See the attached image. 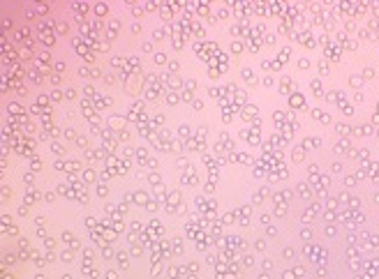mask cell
Masks as SVG:
<instances>
[{"label":"cell","mask_w":379,"mask_h":279,"mask_svg":"<svg viewBox=\"0 0 379 279\" xmlns=\"http://www.w3.org/2000/svg\"><path fill=\"white\" fill-rule=\"evenodd\" d=\"M118 30H120V21L118 19H111L109 21V39H113V37L118 35Z\"/></svg>","instance_id":"6da1fadb"},{"label":"cell","mask_w":379,"mask_h":279,"mask_svg":"<svg viewBox=\"0 0 379 279\" xmlns=\"http://www.w3.org/2000/svg\"><path fill=\"white\" fill-rule=\"evenodd\" d=\"M109 122H111V127H113L116 132L125 129V120H123V118H118V115H111V118H109Z\"/></svg>","instance_id":"7a4b0ae2"},{"label":"cell","mask_w":379,"mask_h":279,"mask_svg":"<svg viewBox=\"0 0 379 279\" xmlns=\"http://www.w3.org/2000/svg\"><path fill=\"white\" fill-rule=\"evenodd\" d=\"M162 78H164V81L169 83L171 88H180V85H183V83H180V78H178V76H171V74H164Z\"/></svg>","instance_id":"3957f363"},{"label":"cell","mask_w":379,"mask_h":279,"mask_svg":"<svg viewBox=\"0 0 379 279\" xmlns=\"http://www.w3.org/2000/svg\"><path fill=\"white\" fill-rule=\"evenodd\" d=\"M93 9H95V14H97V16H106V14H109V5H106V2H97Z\"/></svg>","instance_id":"277c9868"},{"label":"cell","mask_w":379,"mask_h":279,"mask_svg":"<svg viewBox=\"0 0 379 279\" xmlns=\"http://www.w3.org/2000/svg\"><path fill=\"white\" fill-rule=\"evenodd\" d=\"M51 150H53V152H56L58 157H62V155H65V152H67V148H65V145H62V143H58V141H53V143H51Z\"/></svg>","instance_id":"5b68a950"},{"label":"cell","mask_w":379,"mask_h":279,"mask_svg":"<svg viewBox=\"0 0 379 279\" xmlns=\"http://www.w3.org/2000/svg\"><path fill=\"white\" fill-rule=\"evenodd\" d=\"M116 261H118L120 270H125L127 265H130V263H127V254H125V252H118V254H116Z\"/></svg>","instance_id":"8992f818"},{"label":"cell","mask_w":379,"mask_h":279,"mask_svg":"<svg viewBox=\"0 0 379 279\" xmlns=\"http://www.w3.org/2000/svg\"><path fill=\"white\" fill-rule=\"evenodd\" d=\"M148 180H150V185L155 187V189H157V187H162V176H160V173H155V171L148 176Z\"/></svg>","instance_id":"52a82bcc"},{"label":"cell","mask_w":379,"mask_h":279,"mask_svg":"<svg viewBox=\"0 0 379 279\" xmlns=\"http://www.w3.org/2000/svg\"><path fill=\"white\" fill-rule=\"evenodd\" d=\"M153 62H155V65H166V56L162 51H155L153 53Z\"/></svg>","instance_id":"ba28073f"},{"label":"cell","mask_w":379,"mask_h":279,"mask_svg":"<svg viewBox=\"0 0 379 279\" xmlns=\"http://www.w3.org/2000/svg\"><path fill=\"white\" fill-rule=\"evenodd\" d=\"M95 191H97V196H99V198H104L106 194H109V187H106V182H99V185L95 187Z\"/></svg>","instance_id":"9c48e42d"},{"label":"cell","mask_w":379,"mask_h":279,"mask_svg":"<svg viewBox=\"0 0 379 279\" xmlns=\"http://www.w3.org/2000/svg\"><path fill=\"white\" fill-rule=\"evenodd\" d=\"M72 9L76 12L79 16H81V14H86V12H88V5H86V2H74V5H72Z\"/></svg>","instance_id":"30bf717a"},{"label":"cell","mask_w":379,"mask_h":279,"mask_svg":"<svg viewBox=\"0 0 379 279\" xmlns=\"http://www.w3.org/2000/svg\"><path fill=\"white\" fill-rule=\"evenodd\" d=\"M60 261H62V263H72V261H74V254H72V249H65V252L60 254Z\"/></svg>","instance_id":"8fae6325"},{"label":"cell","mask_w":379,"mask_h":279,"mask_svg":"<svg viewBox=\"0 0 379 279\" xmlns=\"http://www.w3.org/2000/svg\"><path fill=\"white\" fill-rule=\"evenodd\" d=\"M190 134H192V129H190L187 125H180V127H178V136H183V139H190Z\"/></svg>","instance_id":"7c38bea8"},{"label":"cell","mask_w":379,"mask_h":279,"mask_svg":"<svg viewBox=\"0 0 379 279\" xmlns=\"http://www.w3.org/2000/svg\"><path fill=\"white\" fill-rule=\"evenodd\" d=\"M95 178H97V173H95L93 168H86V171H83V180H86V182H93Z\"/></svg>","instance_id":"4fadbf2b"},{"label":"cell","mask_w":379,"mask_h":279,"mask_svg":"<svg viewBox=\"0 0 379 279\" xmlns=\"http://www.w3.org/2000/svg\"><path fill=\"white\" fill-rule=\"evenodd\" d=\"M49 97H51V102H60V99L65 97V90H51Z\"/></svg>","instance_id":"5bb4252c"},{"label":"cell","mask_w":379,"mask_h":279,"mask_svg":"<svg viewBox=\"0 0 379 279\" xmlns=\"http://www.w3.org/2000/svg\"><path fill=\"white\" fill-rule=\"evenodd\" d=\"M166 102H169V104L173 106V104H178V102H180V95H178V92H173V90H171V92L166 95Z\"/></svg>","instance_id":"9a60e30c"},{"label":"cell","mask_w":379,"mask_h":279,"mask_svg":"<svg viewBox=\"0 0 379 279\" xmlns=\"http://www.w3.org/2000/svg\"><path fill=\"white\" fill-rule=\"evenodd\" d=\"M134 157H136L139 161H148V152H146V148H139V150L134 152Z\"/></svg>","instance_id":"2e32d148"},{"label":"cell","mask_w":379,"mask_h":279,"mask_svg":"<svg viewBox=\"0 0 379 279\" xmlns=\"http://www.w3.org/2000/svg\"><path fill=\"white\" fill-rule=\"evenodd\" d=\"M173 254H183V238H173Z\"/></svg>","instance_id":"e0dca14e"},{"label":"cell","mask_w":379,"mask_h":279,"mask_svg":"<svg viewBox=\"0 0 379 279\" xmlns=\"http://www.w3.org/2000/svg\"><path fill=\"white\" fill-rule=\"evenodd\" d=\"M62 134H65V139H74L76 141V129H74V127H65V132H62Z\"/></svg>","instance_id":"ac0fdd59"},{"label":"cell","mask_w":379,"mask_h":279,"mask_svg":"<svg viewBox=\"0 0 379 279\" xmlns=\"http://www.w3.org/2000/svg\"><path fill=\"white\" fill-rule=\"evenodd\" d=\"M130 254H132V256H141V254H143V247H141V245H136V242H132Z\"/></svg>","instance_id":"d6986e66"},{"label":"cell","mask_w":379,"mask_h":279,"mask_svg":"<svg viewBox=\"0 0 379 279\" xmlns=\"http://www.w3.org/2000/svg\"><path fill=\"white\" fill-rule=\"evenodd\" d=\"M166 67H169V72H171V74H178L180 65H178V60H171V62H166Z\"/></svg>","instance_id":"ffe728a7"},{"label":"cell","mask_w":379,"mask_h":279,"mask_svg":"<svg viewBox=\"0 0 379 279\" xmlns=\"http://www.w3.org/2000/svg\"><path fill=\"white\" fill-rule=\"evenodd\" d=\"M76 145L81 150H88V139H86V136H76Z\"/></svg>","instance_id":"44dd1931"},{"label":"cell","mask_w":379,"mask_h":279,"mask_svg":"<svg viewBox=\"0 0 379 279\" xmlns=\"http://www.w3.org/2000/svg\"><path fill=\"white\" fill-rule=\"evenodd\" d=\"M35 9L39 12L42 16H44V14H49V5H44V2H35Z\"/></svg>","instance_id":"7402d4cb"},{"label":"cell","mask_w":379,"mask_h":279,"mask_svg":"<svg viewBox=\"0 0 379 279\" xmlns=\"http://www.w3.org/2000/svg\"><path fill=\"white\" fill-rule=\"evenodd\" d=\"M116 139H118V141H127V139H130V132H127V129L116 132Z\"/></svg>","instance_id":"603a6c76"},{"label":"cell","mask_w":379,"mask_h":279,"mask_svg":"<svg viewBox=\"0 0 379 279\" xmlns=\"http://www.w3.org/2000/svg\"><path fill=\"white\" fill-rule=\"evenodd\" d=\"M65 99H76V90L69 85V88H65Z\"/></svg>","instance_id":"cb8c5ba5"},{"label":"cell","mask_w":379,"mask_h":279,"mask_svg":"<svg viewBox=\"0 0 379 279\" xmlns=\"http://www.w3.org/2000/svg\"><path fill=\"white\" fill-rule=\"evenodd\" d=\"M44 247H46V252H51V249L56 247V240H53V238H49V235H46V238H44Z\"/></svg>","instance_id":"d4e9b609"},{"label":"cell","mask_w":379,"mask_h":279,"mask_svg":"<svg viewBox=\"0 0 379 279\" xmlns=\"http://www.w3.org/2000/svg\"><path fill=\"white\" fill-rule=\"evenodd\" d=\"M194 88H197V81H192V78H187V81H185V92H192Z\"/></svg>","instance_id":"484cf974"},{"label":"cell","mask_w":379,"mask_h":279,"mask_svg":"<svg viewBox=\"0 0 379 279\" xmlns=\"http://www.w3.org/2000/svg\"><path fill=\"white\" fill-rule=\"evenodd\" d=\"M123 65H125V60H123V58H118V56H113V58H111V67H123Z\"/></svg>","instance_id":"4316f807"},{"label":"cell","mask_w":379,"mask_h":279,"mask_svg":"<svg viewBox=\"0 0 379 279\" xmlns=\"http://www.w3.org/2000/svg\"><path fill=\"white\" fill-rule=\"evenodd\" d=\"M56 189H58V194H69V187L65 185V182H60V185H58ZM69 196H72V194H69Z\"/></svg>","instance_id":"83f0119b"},{"label":"cell","mask_w":379,"mask_h":279,"mask_svg":"<svg viewBox=\"0 0 379 279\" xmlns=\"http://www.w3.org/2000/svg\"><path fill=\"white\" fill-rule=\"evenodd\" d=\"M104 83H106V85H113V83H116V76H113V74H104Z\"/></svg>","instance_id":"f1b7e54d"},{"label":"cell","mask_w":379,"mask_h":279,"mask_svg":"<svg viewBox=\"0 0 379 279\" xmlns=\"http://www.w3.org/2000/svg\"><path fill=\"white\" fill-rule=\"evenodd\" d=\"M53 69H56V74H60V72H65V62L62 60H58L56 65H53Z\"/></svg>","instance_id":"f546056e"},{"label":"cell","mask_w":379,"mask_h":279,"mask_svg":"<svg viewBox=\"0 0 379 279\" xmlns=\"http://www.w3.org/2000/svg\"><path fill=\"white\" fill-rule=\"evenodd\" d=\"M153 39H155V42L164 39V30H162V28H160V30H155V32H153Z\"/></svg>","instance_id":"4dcf8cb0"},{"label":"cell","mask_w":379,"mask_h":279,"mask_svg":"<svg viewBox=\"0 0 379 279\" xmlns=\"http://www.w3.org/2000/svg\"><path fill=\"white\" fill-rule=\"evenodd\" d=\"M14 261H16L14 254H5V265H14Z\"/></svg>","instance_id":"1f68e13d"},{"label":"cell","mask_w":379,"mask_h":279,"mask_svg":"<svg viewBox=\"0 0 379 279\" xmlns=\"http://www.w3.org/2000/svg\"><path fill=\"white\" fill-rule=\"evenodd\" d=\"M90 76H93V78H104V74L99 72L97 67H93V69H90Z\"/></svg>","instance_id":"d6a6232c"},{"label":"cell","mask_w":379,"mask_h":279,"mask_svg":"<svg viewBox=\"0 0 379 279\" xmlns=\"http://www.w3.org/2000/svg\"><path fill=\"white\" fill-rule=\"evenodd\" d=\"M30 81H32V83H42V76H39V72H30Z\"/></svg>","instance_id":"836d02e7"},{"label":"cell","mask_w":379,"mask_h":279,"mask_svg":"<svg viewBox=\"0 0 379 279\" xmlns=\"http://www.w3.org/2000/svg\"><path fill=\"white\" fill-rule=\"evenodd\" d=\"M102 254H104V256H106V259H111V256H113V249H111V247H106V245H104V247H102Z\"/></svg>","instance_id":"e575fe53"},{"label":"cell","mask_w":379,"mask_h":279,"mask_svg":"<svg viewBox=\"0 0 379 279\" xmlns=\"http://www.w3.org/2000/svg\"><path fill=\"white\" fill-rule=\"evenodd\" d=\"M56 30H58V35H62V32H67V23H62V21H60V23L56 26Z\"/></svg>","instance_id":"d590c367"},{"label":"cell","mask_w":379,"mask_h":279,"mask_svg":"<svg viewBox=\"0 0 379 279\" xmlns=\"http://www.w3.org/2000/svg\"><path fill=\"white\" fill-rule=\"evenodd\" d=\"M153 125H157V127H160V125H164V115H160V113H157L155 118H153Z\"/></svg>","instance_id":"8d00e7d4"},{"label":"cell","mask_w":379,"mask_h":279,"mask_svg":"<svg viewBox=\"0 0 379 279\" xmlns=\"http://www.w3.org/2000/svg\"><path fill=\"white\" fill-rule=\"evenodd\" d=\"M130 30H132V35H139V32H141V23H132Z\"/></svg>","instance_id":"74e56055"},{"label":"cell","mask_w":379,"mask_h":279,"mask_svg":"<svg viewBox=\"0 0 379 279\" xmlns=\"http://www.w3.org/2000/svg\"><path fill=\"white\" fill-rule=\"evenodd\" d=\"M32 180H35V178H32V173H26V176H23V182H26L28 187H32Z\"/></svg>","instance_id":"f35d334b"},{"label":"cell","mask_w":379,"mask_h":279,"mask_svg":"<svg viewBox=\"0 0 379 279\" xmlns=\"http://www.w3.org/2000/svg\"><path fill=\"white\" fill-rule=\"evenodd\" d=\"M134 152H136V150H132V148H127V145H125V148H123V155H125V157H127V159H130V157H132V155H134Z\"/></svg>","instance_id":"ab89813d"},{"label":"cell","mask_w":379,"mask_h":279,"mask_svg":"<svg viewBox=\"0 0 379 279\" xmlns=\"http://www.w3.org/2000/svg\"><path fill=\"white\" fill-rule=\"evenodd\" d=\"M28 208H30L28 203H23V205L19 208V215H21V217H26V215H28Z\"/></svg>","instance_id":"60d3db41"},{"label":"cell","mask_w":379,"mask_h":279,"mask_svg":"<svg viewBox=\"0 0 379 279\" xmlns=\"http://www.w3.org/2000/svg\"><path fill=\"white\" fill-rule=\"evenodd\" d=\"M141 49H143L146 53H153V42H143V46H141Z\"/></svg>","instance_id":"b9f144b4"},{"label":"cell","mask_w":379,"mask_h":279,"mask_svg":"<svg viewBox=\"0 0 379 279\" xmlns=\"http://www.w3.org/2000/svg\"><path fill=\"white\" fill-rule=\"evenodd\" d=\"M79 76H81V78L90 76V69H86V67H79Z\"/></svg>","instance_id":"7bdbcfd3"},{"label":"cell","mask_w":379,"mask_h":279,"mask_svg":"<svg viewBox=\"0 0 379 279\" xmlns=\"http://www.w3.org/2000/svg\"><path fill=\"white\" fill-rule=\"evenodd\" d=\"M83 92L88 95V97H95V88H93V85H86V88H83Z\"/></svg>","instance_id":"ee69618b"},{"label":"cell","mask_w":379,"mask_h":279,"mask_svg":"<svg viewBox=\"0 0 379 279\" xmlns=\"http://www.w3.org/2000/svg\"><path fill=\"white\" fill-rule=\"evenodd\" d=\"M146 210L155 212V210H157V203H155V201H148V203H146Z\"/></svg>","instance_id":"f6af8a7d"},{"label":"cell","mask_w":379,"mask_h":279,"mask_svg":"<svg viewBox=\"0 0 379 279\" xmlns=\"http://www.w3.org/2000/svg\"><path fill=\"white\" fill-rule=\"evenodd\" d=\"M44 201H49V203L56 201V194H53V191H46V194H44Z\"/></svg>","instance_id":"bcb514c9"},{"label":"cell","mask_w":379,"mask_h":279,"mask_svg":"<svg viewBox=\"0 0 379 279\" xmlns=\"http://www.w3.org/2000/svg\"><path fill=\"white\" fill-rule=\"evenodd\" d=\"M30 168H32V171H39V168H42V164H39V159H37V157L32 159V166H30Z\"/></svg>","instance_id":"7dc6e473"},{"label":"cell","mask_w":379,"mask_h":279,"mask_svg":"<svg viewBox=\"0 0 379 279\" xmlns=\"http://www.w3.org/2000/svg\"><path fill=\"white\" fill-rule=\"evenodd\" d=\"M95 222H97L95 217H86V224H88V228H95Z\"/></svg>","instance_id":"c3c4849f"},{"label":"cell","mask_w":379,"mask_h":279,"mask_svg":"<svg viewBox=\"0 0 379 279\" xmlns=\"http://www.w3.org/2000/svg\"><path fill=\"white\" fill-rule=\"evenodd\" d=\"M51 83L58 85V83H60V74H51Z\"/></svg>","instance_id":"681fc988"},{"label":"cell","mask_w":379,"mask_h":279,"mask_svg":"<svg viewBox=\"0 0 379 279\" xmlns=\"http://www.w3.org/2000/svg\"><path fill=\"white\" fill-rule=\"evenodd\" d=\"M9 111H14V113H21V106H19V104H9Z\"/></svg>","instance_id":"f907efd6"},{"label":"cell","mask_w":379,"mask_h":279,"mask_svg":"<svg viewBox=\"0 0 379 279\" xmlns=\"http://www.w3.org/2000/svg\"><path fill=\"white\" fill-rule=\"evenodd\" d=\"M201 106H203V104L199 102V99H192V109H201Z\"/></svg>","instance_id":"816d5d0a"},{"label":"cell","mask_w":379,"mask_h":279,"mask_svg":"<svg viewBox=\"0 0 379 279\" xmlns=\"http://www.w3.org/2000/svg\"><path fill=\"white\" fill-rule=\"evenodd\" d=\"M53 166H56V168H58V171H62V168H65V164H62V161H60V159H56V164H53Z\"/></svg>","instance_id":"f5cc1de1"},{"label":"cell","mask_w":379,"mask_h":279,"mask_svg":"<svg viewBox=\"0 0 379 279\" xmlns=\"http://www.w3.org/2000/svg\"><path fill=\"white\" fill-rule=\"evenodd\" d=\"M2 196H5V198H7V196H12V189H7V187H2Z\"/></svg>","instance_id":"db71d44e"},{"label":"cell","mask_w":379,"mask_h":279,"mask_svg":"<svg viewBox=\"0 0 379 279\" xmlns=\"http://www.w3.org/2000/svg\"><path fill=\"white\" fill-rule=\"evenodd\" d=\"M243 76L247 78V81H252V72H250V69H245V72H243Z\"/></svg>","instance_id":"11a10c76"},{"label":"cell","mask_w":379,"mask_h":279,"mask_svg":"<svg viewBox=\"0 0 379 279\" xmlns=\"http://www.w3.org/2000/svg\"><path fill=\"white\" fill-rule=\"evenodd\" d=\"M146 164L150 166V168H157V161H155V159H148V161H146Z\"/></svg>","instance_id":"9f6ffc18"},{"label":"cell","mask_w":379,"mask_h":279,"mask_svg":"<svg viewBox=\"0 0 379 279\" xmlns=\"http://www.w3.org/2000/svg\"><path fill=\"white\" fill-rule=\"evenodd\" d=\"M35 224H37V226L42 228V226H44V217H37V219H35Z\"/></svg>","instance_id":"6f0895ef"},{"label":"cell","mask_w":379,"mask_h":279,"mask_svg":"<svg viewBox=\"0 0 379 279\" xmlns=\"http://www.w3.org/2000/svg\"><path fill=\"white\" fill-rule=\"evenodd\" d=\"M106 279H118V274H116L113 270H111V272H106Z\"/></svg>","instance_id":"680465c9"},{"label":"cell","mask_w":379,"mask_h":279,"mask_svg":"<svg viewBox=\"0 0 379 279\" xmlns=\"http://www.w3.org/2000/svg\"><path fill=\"white\" fill-rule=\"evenodd\" d=\"M51 261H56L53 259V252H46V263H51Z\"/></svg>","instance_id":"91938a15"},{"label":"cell","mask_w":379,"mask_h":279,"mask_svg":"<svg viewBox=\"0 0 379 279\" xmlns=\"http://www.w3.org/2000/svg\"><path fill=\"white\" fill-rule=\"evenodd\" d=\"M2 277H5V279H14V274H7V272H5Z\"/></svg>","instance_id":"94428289"},{"label":"cell","mask_w":379,"mask_h":279,"mask_svg":"<svg viewBox=\"0 0 379 279\" xmlns=\"http://www.w3.org/2000/svg\"><path fill=\"white\" fill-rule=\"evenodd\" d=\"M35 279H46V277H44V274L39 272V274H35Z\"/></svg>","instance_id":"6125c7cd"},{"label":"cell","mask_w":379,"mask_h":279,"mask_svg":"<svg viewBox=\"0 0 379 279\" xmlns=\"http://www.w3.org/2000/svg\"><path fill=\"white\" fill-rule=\"evenodd\" d=\"M62 279H72V277H69V274H65V277H62Z\"/></svg>","instance_id":"be15d7a7"}]
</instances>
